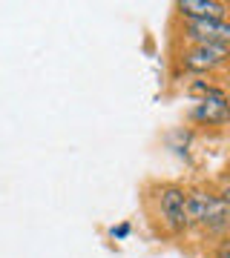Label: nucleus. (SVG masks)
Listing matches in <instances>:
<instances>
[{
    "mask_svg": "<svg viewBox=\"0 0 230 258\" xmlns=\"http://www.w3.org/2000/svg\"><path fill=\"white\" fill-rule=\"evenodd\" d=\"M187 35L193 40H199V46H204V43H224L227 46L230 26L224 20H190L187 23Z\"/></svg>",
    "mask_w": 230,
    "mask_h": 258,
    "instance_id": "obj_1",
    "label": "nucleus"
},
{
    "mask_svg": "<svg viewBox=\"0 0 230 258\" xmlns=\"http://www.w3.org/2000/svg\"><path fill=\"white\" fill-rule=\"evenodd\" d=\"M224 55H227V46L224 43H204V46L190 49L187 57H184V63H187V69H193V72H207L213 66H219L224 60Z\"/></svg>",
    "mask_w": 230,
    "mask_h": 258,
    "instance_id": "obj_2",
    "label": "nucleus"
},
{
    "mask_svg": "<svg viewBox=\"0 0 230 258\" xmlns=\"http://www.w3.org/2000/svg\"><path fill=\"white\" fill-rule=\"evenodd\" d=\"M178 9L190 20H224V6L213 0H181Z\"/></svg>",
    "mask_w": 230,
    "mask_h": 258,
    "instance_id": "obj_3",
    "label": "nucleus"
},
{
    "mask_svg": "<svg viewBox=\"0 0 230 258\" xmlns=\"http://www.w3.org/2000/svg\"><path fill=\"white\" fill-rule=\"evenodd\" d=\"M224 115H227V103H224V95L216 92V89H210V92L204 95V101L196 106L193 118L196 120H207V123H221L224 120Z\"/></svg>",
    "mask_w": 230,
    "mask_h": 258,
    "instance_id": "obj_4",
    "label": "nucleus"
},
{
    "mask_svg": "<svg viewBox=\"0 0 230 258\" xmlns=\"http://www.w3.org/2000/svg\"><path fill=\"white\" fill-rule=\"evenodd\" d=\"M184 198L187 195L181 189H175V186H170V189L161 192V212H164V218L173 227H184L187 224V218H184Z\"/></svg>",
    "mask_w": 230,
    "mask_h": 258,
    "instance_id": "obj_5",
    "label": "nucleus"
},
{
    "mask_svg": "<svg viewBox=\"0 0 230 258\" xmlns=\"http://www.w3.org/2000/svg\"><path fill=\"white\" fill-rule=\"evenodd\" d=\"M213 198H216V195L190 192L187 198H184V218L204 224V221H207V212H210V207H213Z\"/></svg>",
    "mask_w": 230,
    "mask_h": 258,
    "instance_id": "obj_6",
    "label": "nucleus"
},
{
    "mask_svg": "<svg viewBox=\"0 0 230 258\" xmlns=\"http://www.w3.org/2000/svg\"><path fill=\"white\" fill-rule=\"evenodd\" d=\"M224 218H227V204H224V198H213V207L207 212L204 227H224Z\"/></svg>",
    "mask_w": 230,
    "mask_h": 258,
    "instance_id": "obj_7",
    "label": "nucleus"
}]
</instances>
